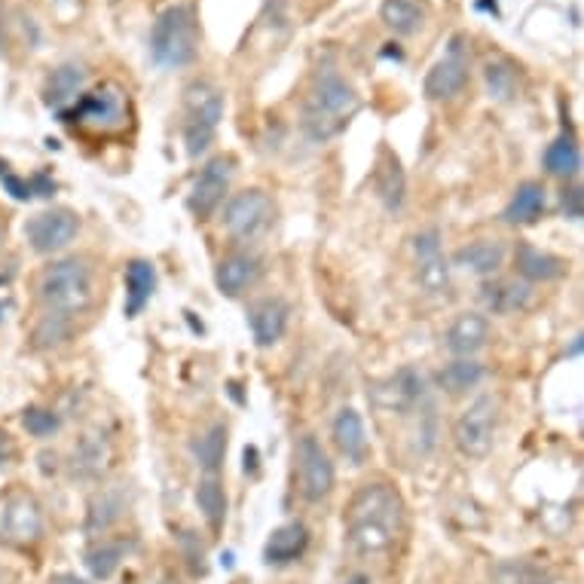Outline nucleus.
<instances>
[{
	"label": "nucleus",
	"mask_w": 584,
	"mask_h": 584,
	"mask_svg": "<svg viewBox=\"0 0 584 584\" xmlns=\"http://www.w3.org/2000/svg\"><path fill=\"white\" fill-rule=\"evenodd\" d=\"M343 523L355 551L365 557L385 553L404 533V499L392 484L383 480L365 484L349 499Z\"/></svg>",
	"instance_id": "obj_1"
},
{
	"label": "nucleus",
	"mask_w": 584,
	"mask_h": 584,
	"mask_svg": "<svg viewBox=\"0 0 584 584\" xmlns=\"http://www.w3.org/2000/svg\"><path fill=\"white\" fill-rule=\"evenodd\" d=\"M37 297L56 315H78L93 307L95 300V270L83 258H64L49 263L37 282Z\"/></svg>",
	"instance_id": "obj_2"
},
{
	"label": "nucleus",
	"mask_w": 584,
	"mask_h": 584,
	"mask_svg": "<svg viewBox=\"0 0 584 584\" xmlns=\"http://www.w3.org/2000/svg\"><path fill=\"white\" fill-rule=\"evenodd\" d=\"M355 110H358V95L353 86L334 71H324L322 78L315 80L303 129L312 141H327L331 135H337Z\"/></svg>",
	"instance_id": "obj_3"
},
{
	"label": "nucleus",
	"mask_w": 584,
	"mask_h": 584,
	"mask_svg": "<svg viewBox=\"0 0 584 584\" xmlns=\"http://www.w3.org/2000/svg\"><path fill=\"white\" fill-rule=\"evenodd\" d=\"M151 56L159 68H184L196 59V19L190 7H169L156 19Z\"/></svg>",
	"instance_id": "obj_4"
},
{
	"label": "nucleus",
	"mask_w": 584,
	"mask_h": 584,
	"mask_svg": "<svg viewBox=\"0 0 584 584\" xmlns=\"http://www.w3.org/2000/svg\"><path fill=\"white\" fill-rule=\"evenodd\" d=\"M224 120V95L212 83L196 80L184 90V141L187 154L200 156L215 141L217 123Z\"/></svg>",
	"instance_id": "obj_5"
},
{
	"label": "nucleus",
	"mask_w": 584,
	"mask_h": 584,
	"mask_svg": "<svg viewBox=\"0 0 584 584\" xmlns=\"http://www.w3.org/2000/svg\"><path fill=\"white\" fill-rule=\"evenodd\" d=\"M224 230L230 236L233 242H258L263 233L273 227L276 221V202L273 196L261 190V187H251L236 193L227 205H224Z\"/></svg>",
	"instance_id": "obj_6"
},
{
	"label": "nucleus",
	"mask_w": 584,
	"mask_h": 584,
	"mask_svg": "<svg viewBox=\"0 0 584 584\" xmlns=\"http://www.w3.org/2000/svg\"><path fill=\"white\" fill-rule=\"evenodd\" d=\"M496 429H499V401L492 395H477L453 422V441L460 446L462 456L484 460V456H490Z\"/></svg>",
	"instance_id": "obj_7"
},
{
	"label": "nucleus",
	"mask_w": 584,
	"mask_h": 584,
	"mask_svg": "<svg viewBox=\"0 0 584 584\" xmlns=\"http://www.w3.org/2000/svg\"><path fill=\"white\" fill-rule=\"evenodd\" d=\"M44 508L32 492L13 490L0 496V541L10 548H32L44 538Z\"/></svg>",
	"instance_id": "obj_8"
},
{
	"label": "nucleus",
	"mask_w": 584,
	"mask_h": 584,
	"mask_svg": "<svg viewBox=\"0 0 584 584\" xmlns=\"http://www.w3.org/2000/svg\"><path fill=\"white\" fill-rule=\"evenodd\" d=\"M62 120L90 129H117L126 123V93L117 83H105L93 93L80 95L74 108L62 110Z\"/></svg>",
	"instance_id": "obj_9"
},
{
	"label": "nucleus",
	"mask_w": 584,
	"mask_h": 584,
	"mask_svg": "<svg viewBox=\"0 0 584 584\" xmlns=\"http://www.w3.org/2000/svg\"><path fill=\"white\" fill-rule=\"evenodd\" d=\"M297 468H300V492L307 502H322L334 492L337 472L315 434H303L297 441Z\"/></svg>",
	"instance_id": "obj_10"
},
{
	"label": "nucleus",
	"mask_w": 584,
	"mask_h": 584,
	"mask_svg": "<svg viewBox=\"0 0 584 584\" xmlns=\"http://www.w3.org/2000/svg\"><path fill=\"white\" fill-rule=\"evenodd\" d=\"M370 401L373 407H380L385 414H414L416 407L426 398V383L422 373L414 368H401L389 373L385 380L370 383Z\"/></svg>",
	"instance_id": "obj_11"
},
{
	"label": "nucleus",
	"mask_w": 584,
	"mask_h": 584,
	"mask_svg": "<svg viewBox=\"0 0 584 584\" xmlns=\"http://www.w3.org/2000/svg\"><path fill=\"white\" fill-rule=\"evenodd\" d=\"M80 217L71 208H49L40 215L28 217L25 239L34 254H59L78 239Z\"/></svg>",
	"instance_id": "obj_12"
},
{
	"label": "nucleus",
	"mask_w": 584,
	"mask_h": 584,
	"mask_svg": "<svg viewBox=\"0 0 584 584\" xmlns=\"http://www.w3.org/2000/svg\"><path fill=\"white\" fill-rule=\"evenodd\" d=\"M233 175H236V159L233 156H215L205 163V169L200 171V178L193 181V190H190V212L205 221L217 212V205L224 202V196L230 193Z\"/></svg>",
	"instance_id": "obj_13"
},
{
	"label": "nucleus",
	"mask_w": 584,
	"mask_h": 584,
	"mask_svg": "<svg viewBox=\"0 0 584 584\" xmlns=\"http://www.w3.org/2000/svg\"><path fill=\"white\" fill-rule=\"evenodd\" d=\"M416 251V278L429 294L446 291L450 285V263L444 258V246H441V233L426 230L414 239Z\"/></svg>",
	"instance_id": "obj_14"
},
{
	"label": "nucleus",
	"mask_w": 584,
	"mask_h": 584,
	"mask_svg": "<svg viewBox=\"0 0 584 584\" xmlns=\"http://www.w3.org/2000/svg\"><path fill=\"white\" fill-rule=\"evenodd\" d=\"M288 315H291V309H288V303L282 297H261L258 303H251L248 324H251L254 343L261 349L276 346L278 339L285 337V331H288Z\"/></svg>",
	"instance_id": "obj_15"
},
{
	"label": "nucleus",
	"mask_w": 584,
	"mask_h": 584,
	"mask_svg": "<svg viewBox=\"0 0 584 584\" xmlns=\"http://www.w3.org/2000/svg\"><path fill=\"white\" fill-rule=\"evenodd\" d=\"M490 343V322L484 312H460L446 327L444 346L456 358H475Z\"/></svg>",
	"instance_id": "obj_16"
},
{
	"label": "nucleus",
	"mask_w": 584,
	"mask_h": 584,
	"mask_svg": "<svg viewBox=\"0 0 584 584\" xmlns=\"http://www.w3.org/2000/svg\"><path fill=\"white\" fill-rule=\"evenodd\" d=\"M263 266L261 261L254 258V254H248V251H236L230 258H224V261L217 263L215 270V285L217 291L224 294V297H242L248 288H254L258 285V278H261Z\"/></svg>",
	"instance_id": "obj_17"
},
{
	"label": "nucleus",
	"mask_w": 584,
	"mask_h": 584,
	"mask_svg": "<svg viewBox=\"0 0 584 584\" xmlns=\"http://www.w3.org/2000/svg\"><path fill=\"white\" fill-rule=\"evenodd\" d=\"M465 83H468V62L462 59L460 47H453L450 56L441 59L426 74L422 90H426V98H431V102H446V98L460 95L465 90Z\"/></svg>",
	"instance_id": "obj_18"
},
{
	"label": "nucleus",
	"mask_w": 584,
	"mask_h": 584,
	"mask_svg": "<svg viewBox=\"0 0 584 584\" xmlns=\"http://www.w3.org/2000/svg\"><path fill=\"white\" fill-rule=\"evenodd\" d=\"M309 548V529L300 521L285 523L270 533L266 538V548H263V560L270 567H288V563H297Z\"/></svg>",
	"instance_id": "obj_19"
},
{
	"label": "nucleus",
	"mask_w": 584,
	"mask_h": 584,
	"mask_svg": "<svg viewBox=\"0 0 584 584\" xmlns=\"http://www.w3.org/2000/svg\"><path fill=\"white\" fill-rule=\"evenodd\" d=\"M453 263L472 276H496L505 266V246L496 239H475L453 254Z\"/></svg>",
	"instance_id": "obj_20"
},
{
	"label": "nucleus",
	"mask_w": 584,
	"mask_h": 584,
	"mask_svg": "<svg viewBox=\"0 0 584 584\" xmlns=\"http://www.w3.org/2000/svg\"><path fill=\"white\" fill-rule=\"evenodd\" d=\"M334 444L353 465H361L368 456V431L355 407H343L334 419Z\"/></svg>",
	"instance_id": "obj_21"
},
{
	"label": "nucleus",
	"mask_w": 584,
	"mask_h": 584,
	"mask_svg": "<svg viewBox=\"0 0 584 584\" xmlns=\"http://www.w3.org/2000/svg\"><path fill=\"white\" fill-rule=\"evenodd\" d=\"M545 205H548V190L538 181H523L514 196L508 202V208L502 212V221L511 227H529L536 224L538 217L545 215Z\"/></svg>",
	"instance_id": "obj_22"
},
{
	"label": "nucleus",
	"mask_w": 584,
	"mask_h": 584,
	"mask_svg": "<svg viewBox=\"0 0 584 584\" xmlns=\"http://www.w3.org/2000/svg\"><path fill=\"white\" fill-rule=\"evenodd\" d=\"M480 300L496 315H514V312H523L529 307L533 291H529L526 282H517V278H496L490 285H484Z\"/></svg>",
	"instance_id": "obj_23"
},
{
	"label": "nucleus",
	"mask_w": 584,
	"mask_h": 584,
	"mask_svg": "<svg viewBox=\"0 0 584 584\" xmlns=\"http://www.w3.org/2000/svg\"><path fill=\"white\" fill-rule=\"evenodd\" d=\"M517 273H521L523 282H553V278L567 276V261L551 254V251L521 242L517 246Z\"/></svg>",
	"instance_id": "obj_24"
},
{
	"label": "nucleus",
	"mask_w": 584,
	"mask_h": 584,
	"mask_svg": "<svg viewBox=\"0 0 584 584\" xmlns=\"http://www.w3.org/2000/svg\"><path fill=\"white\" fill-rule=\"evenodd\" d=\"M156 291V270L151 261H132L126 266V315L135 319L151 303Z\"/></svg>",
	"instance_id": "obj_25"
},
{
	"label": "nucleus",
	"mask_w": 584,
	"mask_h": 584,
	"mask_svg": "<svg viewBox=\"0 0 584 584\" xmlns=\"http://www.w3.org/2000/svg\"><path fill=\"white\" fill-rule=\"evenodd\" d=\"M438 389L446 392V395H465V392H472L480 385L484 380V365H477L475 358H456V361H450L444 368L438 370Z\"/></svg>",
	"instance_id": "obj_26"
},
{
	"label": "nucleus",
	"mask_w": 584,
	"mask_h": 584,
	"mask_svg": "<svg viewBox=\"0 0 584 584\" xmlns=\"http://www.w3.org/2000/svg\"><path fill=\"white\" fill-rule=\"evenodd\" d=\"M541 163H545V171H548V175L569 181V178H575L579 169H582V151H579V144H575L572 135H563V139L548 144Z\"/></svg>",
	"instance_id": "obj_27"
},
{
	"label": "nucleus",
	"mask_w": 584,
	"mask_h": 584,
	"mask_svg": "<svg viewBox=\"0 0 584 584\" xmlns=\"http://www.w3.org/2000/svg\"><path fill=\"white\" fill-rule=\"evenodd\" d=\"M380 16L395 34H416L426 25V7L419 0H385Z\"/></svg>",
	"instance_id": "obj_28"
},
{
	"label": "nucleus",
	"mask_w": 584,
	"mask_h": 584,
	"mask_svg": "<svg viewBox=\"0 0 584 584\" xmlns=\"http://www.w3.org/2000/svg\"><path fill=\"white\" fill-rule=\"evenodd\" d=\"M193 456H196V465L205 475H217L221 465H224V456H227V426L215 422L202 438H196Z\"/></svg>",
	"instance_id": "obj_29"
},
{
	"label": "nucleus",
	"mask_w": 584,
	"mask_h": 584,
	"mask_svg": "<svg viewBox=\"0 0 584 584\" xmlns=\"http://www.w3.org/2000/svg\"><path fill=\"white\" fill-rule=\"evenodd\" d=\"M196 505H200L202 517L212 529H221L224 521H227V492H224V484L217 480L215 475L202 477L200 487H196Z\"/></svg>",
	"instance_id": "obj_30"
},
{
	"label": "nucleus",
	"mask_w": 584,
	"mask_h": 584,
	"mask_svg": "<svg viewBox=\"0 0 584 584\" xmlns=\"http://www.w3.org/2000/svg\"><path fill=\"white\" fill-rule=\"evenodd\" d=\"M83 68H74V64H64L59 71H52V78H49L47 86V102L52 108L64 110L68 102H78L80 90H83Z\"/></svg>",
	"instance_id": "obj_31"
},
{
	"label": "nucleus",
	"mask_w": 584,
	"mask_h": 584,
	"mask_svg": "<svg viewBox=\"0 0 584 584\" xmlns=\"http://www.w3.org/2000/svg\"><path fill=\"white\" fill-rule=\"evenodd\" d=\"M404 190H407V184H404L401 163L395 156H389L377 169V193H380V200H383V205L392 215L401 212V205H404Z\"/></svg>",
	"instance_id": "obj_32"
},
{
	"label": "nucleus",
	"mask_w": 584,
	"mask_h": 584,
	"mask_svg": "<svg viewBox=\"0 0 584 584\" xmlns=\"http://www.w3.org/2000/svg\"><path fill=\"white\" fill-rule=\"evenodd\" d=\"M496 584H553L551 572L533 560H502L492 569Z\"/></svg>",
	"instance_id": "obj_33"
},
{
	"label": "nucleus",
	"mask_w": 584,
	"mask_h": 584,
	"mask_svg": "<svg viewBox=\"0 0 584 584\" xmlns=\"http://www.w3.org/2000/svg\"><path fill=\"white\" fill-rule=\"evenodd\" d=\"M126 502L120 492H102L98 499H95L93 505H90V521H86V529L98 536V533H108L114 523L123 517Z\"/></svg>",
	"instance_id": "obj_34"
},
{
	"label": "nucleus",
	"mask_w": 584,
	"mask_h": 584,
	"mask_svg": "<svg viewBox=\"0 0 584 584\" xmlns=\"http://www.w3.org/2000/svg\"><path fill=\"white\" fill-rule=\"evenodd\" d=\"M120 563H123V545H117V541H102L86 553V567L98 582H108L110 575L120 569Z\"/></svg>",
	"instance_id": "obj_35"
},
{
	"label": "nucleus",
	"mask_w": 584,
	"mask_h": 584,
	"mask_svg": "<svg viewBox=\"0 0 584 584\" xmlns=\"http://www.w3.org/2000/svg\"><path fill=\"white\" fill-rule=\"evenodd\" d=\"M71 337V319L68 315H56L47 312L40 324L34 327V346L37 349H49V346H59L64 339Z\"/></svg>",
	"instance_id": "obj_36"
},
{
	"label": "nucleus",
	"mask_w": 584,
	"mask_h": 584,
	"mask_svg": "<svg viewBox=\"0 0 584 584\" xmlns=\"http://www.w3.org/2000/svg\"><path fill=\"white\" fill-rule=\"evenodd\" d=\"M22 426H25V431H28L32 438L47 441V438H52L56 431L62 429V419H59L56 410H47V407H28V410L22 414Z\"/></svg>",
	"instance_id": "obj_37"
},
{
	"label": "nucleus",
	"mask_w": 584,
	"mask_h": 584,
	"mask_svg": "<svg viewBox=\"0 0 584 584\" xmlns=\"http://www.w3.org/2000/svg\"><path fill=\"white\" fill-rule=\"evenodd\" d=\"M487 90H490L492 98L508 102L517 93V74L505 62H490L487 64Z\"/></svg>",
	"instance_id": "obj_38"
},
{
	"label": "nucleus",
	"mask_w": 584,
	"mask_h": 584,
	"mask_svg": "<svg viewBox=\"0 0 584 584\" xmlns=\"http://www.w3.org/2000/svg\"><path fill=\"white\" fill-rule=\"evenodd\" d=\"M560 205H563V215L569 221H582L584 217V193L579 184H569L560 196Z\"/></svg>",
	"instance_id": "obj_39"
},
{
	"label": "nucleus",
	"mask_w": 584,
	"mask_h": 584,
	"mask_svg": "<svg viewBox=\"0 0 584 584\" xmlns=\"http://www.w3.org/2000/svg\"><path fill=\"white\" fill-rule=\"evenodd\" d=\"M0 181H3V187H7L10 193H13V200H32L34 196L32 181H22V178H16V175H10V171H7Z\"/></svg>",
	"instance_id": "obj_40"
},
{
	"label": "nucleus",
	"mask_w": 584,
	"mask_h": 584,
	"mask_svg": "<svg viewBox=\"0 0 584 584\" xmlns=\"http://www.w3.org/2000/svg\"><path fill=\"white\" fill-rule=\"evenodd\" d=\"M52 584H93V582L80 579L74 572H59V575H52Z\"/></svg>",
	"instance_id": "obj_41"
},
{
	"label": "nucleus",
	"mask_w": 584,
	"mask_h": 584,
	"mask_svg": "<svg viewBox=\"0 0 584 584\" xmlns=\"http://www.w3.org/2000/svg\"><path fill=\"white\" fill-rule=\"evenodd\" d=\"M7 456H10V434L0 431V462H7Z\"/></svg>",
	"instance_id": "obj_42"
},
{
	"label": "nucleus",
	"mask_w": 584,
	"mask_h": 584,
	"mask_svg": "<svg viewBox=\"0 0 584 584\" xmlns=\"http://www.w3.org/2000/svg\"><path fill=\"white\" fill-rule=\"evenodd\" d=\"M343 584H373V582H370L368 575H361V572H358V575H353V579H346Z\"/></svg>",
	"instance_id": "obj_43"
},
{
	"label": "nucleus",
	"mask_w": 584,
	"mask_h": 584,
	"mask_svg": "<svg viewBox=\"0 0 584 584\" xmlns=\"http://www.w3.org/2000/svg\"><path fill=\"white\" fill-rule=\"evenodd\" d=\"M0 312H3V309H0Z\"/></svg>",
	"instance_id": "obj_44"
}]
</instances>
